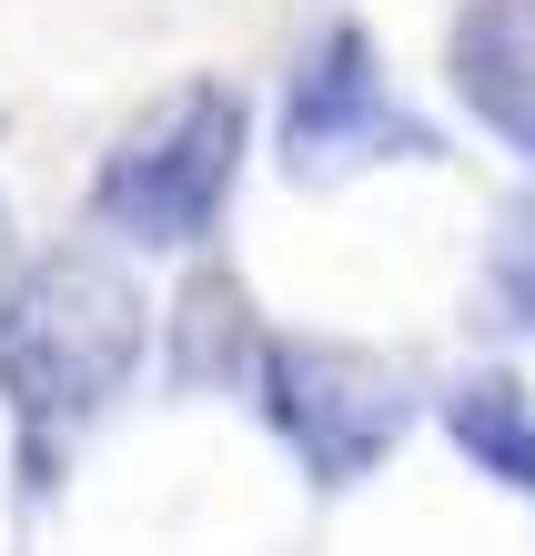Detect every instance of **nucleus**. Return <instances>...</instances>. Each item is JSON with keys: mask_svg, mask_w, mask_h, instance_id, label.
<instances>
[{"mask_svg": "<svg viewBox=\"0 0 535 556\" xmlns=\"http://www.w3.org/2000/svg\"><path fill=\"white\" fill-rule=\"evenodd\" d=\"M232 132H243V122H232V91H182L142 142L112 152L102 213L122 223V233H142V243L203 233V213L222 203V173H232Z\"/></svg>", "mask_w": 535, "mask_h": 556, "instance_id": "1", "label": "nucleus"}, {"mask_svg": "<svg viewBox=\"0 0 535 556\" xmlns=\"http://www.w3.org/2000/svg\"><path fill=\"white\" fill-rule=\"evenodd\" d=\"M131 293L102 283V274H51L30 304L11 314V334H0V375H11V395L41 415V405H91L102 384L131 365Z\"/></svg>", "mask_w": 535, "mask_h": 556, "instance_id": "2", "label": "nucleus"}, {"mask_svg": "<svg viewBox=\"0 0 535 556\" xmlns=\"http://www.w3.org/2000/svg\"><path fill=\"white\" fill-rule=\"evenodd\" d=\"M455 72L495 132H515L535 152V0H475V21L455 41Z\"/></svg>", "mask_w": 535, "mask_h": 556, "instance_id": "3", "label": "nucleus"}]
</instances>
